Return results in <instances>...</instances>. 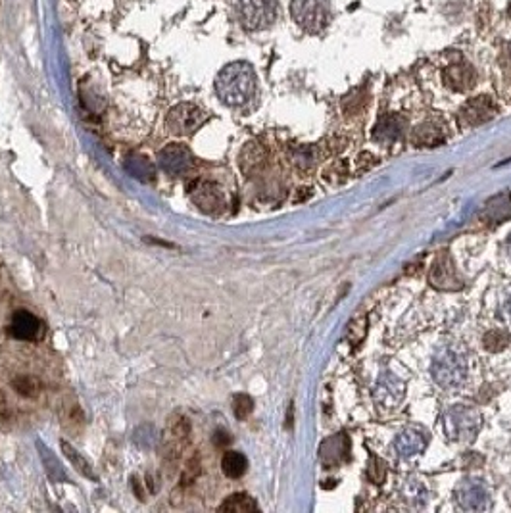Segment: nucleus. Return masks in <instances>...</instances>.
I'll return each instance as SVG.
<instances>
[{"instance_id": "obj_33", "label": "nucleus", "mask_w": 511, "mask_h": 513, "mask_svg": "<svg viewBox=\"0 0 511 513\" xmlns=\"http://www.w3.org/2000/svg\"><path fill=\"white\" fill-rule=\"evenodd\" d=\"M503 314H505V319L511 323V294L503 302Z\"/></svg>"}, {"instance_id": "obj_29", "label": "nucleus", "mask_w": 511, "mask_h": 513, "mask_svg": "<svg viewBox=\"0 0 511 513\" xmlns=\"http://www.w3.org/2000/svg\"><path fill=\"white\" fill-rule=\"evenodd\" d=\"M369 479L375 483V485H381L383 481H385L386 477V463L383 461V459H379V458H371V461H369Z\"/></svg>"}, {"instance_id": "obj_31", "label": "nucleus", "mask_w": 511, "mask_h": 513, "mask_svg": "<svg viewBox=\"0 0 511 513\" xmlns=\"http://www.w3.org/2000/svg\"><path fill=\"white\" fill-rule=\"evenodd\" d=\"M131 486H133L134 496H137L141 502H144V490H143V485H141V481H139L137 477H133L131 479Z\"/></svg>"}, {"instance_id": "obj_17", "label": "nucleus", "mask_w": 511, "mask_h": 513, "mask_svg": "<svg viewBox=\"0 0 511 513\" xmlns=\"http://www.w3.org/2000/svg\"><path fill=\"white\" fill-rule=\"evenodd\" d=\"M160 163L166 171H170L173 175H179L183 171L190 168L192 158L185 146L181 144H171L168 148H163L160 152Z\"/></svg>"}, {"instance_id": "obj_23", "label": "nucleus", "mask_w": 511, "mask_h": 513, "mask_svg": "<svg viewBox=\"0 0 511 513\" xmlns=\"http://www.w3.org/2000/svg\"><path fill=\"white\" fill-rule=\"evenodd\" d=\"M60 448L63 450V456H66V458L72 461V465H75V469L79 471L83 477L97 481V475H94V471H92V467H90L89 461L83 458V456H81L79 452L75 450V448H73L70 442L62 441V442H60Z\"/></svg>"}, {"instance_id": "obj_3", "label": "nucleus", "mask_w": 511, "mask_h": 513, "mask_svg": "<svg viewBox=\"0 0 511 513\" xmlns=\"http://www.w3.org/2000/svg\"><path fill=\"white\" fill-rule=\"evenodd\" d=\"M481 427H483V415L471 405H454L446 412V417H444V429L452 441L473 442Z\"/></svg>"}, {"instance_id": "obj_11", "label": "nucleus", "mask_w": 511, "mask_h": 513, "mask_svg": "<svg viewBox=\"0 0 511 513\" xmlns=\"http://www.w3.org/2000/svg\"><path fill=\"white\" fill-rule=\"evenodd\" d=\"M319 458H321L323 465L329 469L341 467L342 463H346L350 459V439L346 432H339L331 439L321 442L319 446Z\"/></svg>"}, {"instance_id": "obj_35", "label": "nucleus", "mask_w": 511, "mask_h": 513, "mask_svg": "<svg viewBox=\"0 0 511 513\" xmlns=\"http://www.w3.org/2000/svg\"><path fill=\"white\" fill-rule=\"evenodd\" d=\"M508 14H510V18H511V2H510V6H508Z\"/></svg>"}, {"instance_id": "obj_16", "label": "nucleus", "mask_w": 511, "mask_h": 513, "mask_svg": "<svg viewBox=\"0 0 511 513\" xmlns=\"http://www.w3.org/2000/svg\"><path fill=\"white\" fill-rule=\"evenodd\" d=\"M403 125H405V119L398 114L383 116L373 129V139L379 144H392L402 137Z\"/></svg>"}, {"instance_id": "obj_18", "label": "nucleus", "mask_w": 511, "mask_h": 513, "mask_svg": "<svg viewBox=\"0 0 511 513\" xmlns=\"http://www.w3.org/2000/svg\"><path fill=\"white\" fill-rule=\"evenodd\" d=\"M444 83L457 92L471 89L475 85V70L465 62L452 63L450 68L444 70Z\"/></svg>"}, {"instance_id": "obj_28", "label": "nucleus", "mask_w": 511, "mask_h": 513, "mask_svg": "<svg viewBox=\"0 0 511 513\" xmlns=\"http://www.w3.org/2000/svg\"><path fill=\"white\" fill-rule=\"evenodd\" d=\"M254 410V400L248 394H237L233 398V412L237 415V419H246Z\"/></svg>"}, {"instance_id": "obj_14", "label": "nucleus", "mask_w": 511, "mask_h": 513, "mask_svg": "<svg viewBox=\"0 0 511 513\" xmlns=\"http://www.w3.org/2000/svg\"><path fill=\"white\" fill-rule=\"evenodd\" d=\"M265 165H268V150L263 144L252 141L242 146L241 154H239V168L246 177H254L261 173Z\"/></svg>"}, {"instance_id": "obj_27", "label": "nucleus", "mask_w": 511, "mask_h": 513, "mask_svg": "<svg viewBox=\"0 0 511 513\" xmlns=\"http://www.w3.org/2000/svg\"><path fill=\"white\" fill-rule=\"evenodd\" d=\"M198 475H200V458H198V456H192V458H188L187 461H185V465H183L179 488H185V486L192 485L198 479Z\"/></svg>"}, {"instance_id": "obj_12", "label": "nucleus", "mask_w": 511, "mask_h": 513, "mask_svg": "<svg viewBox=\"0 0 511 513\" xmlns=\"http://www.w3.org/2000/svg\"><path fill=\"white\" fill-rule=\"evenodd\" d=\"M429 444V431L423 427H408L403 429L394 441V448L398 456L402 458H412L415 454H421Z\"/></svg>"}, {"instance_id": "obj_20", "label": "nucleus", "mask_w": 511, "mask_h": 513, "mask_svg": "<svg viewBox=\"0 0 511 513\" xmlns=\"http://www.w3.org/2000/svg\"><path fill=\"white\" fill-rule=\"evenodd\" d=\"M221 469L229 479H241L248 469V459L241 452H225L221 459Z\"/></svg>"}, {"instance_id": "obj_26", "label": "nucleus", "mask_w": 511, "mask_h": 513, "mask_svg": "<svg viewBox=\"0 0 511 513\" xmlns=\"http://www.w3.org/2000/svg\"><path fill=\"white\" fill-rule=\"evenodd\" d=\"M510 333L505 331V329H492V331H488V333L484 334L483 344L484 348L488 352H502L508 348V344H510Z\"/></svg>"}, {"instance_id": "obj_7", "label": "nucleus", "mask_w": 511, "mask_h": 513, "mask_svg": "<svg viewBox=\"0 0 511 513\" xmlns=\"http://www.w3.org/2000/svg\"><path fill=\"white\" fill-rule=\"evenodd\" d=\"M188 197L192 204L204 214H219L225 208V194L219 185L212 181H194L188 187Z\"/></svg>"}, {"instance_id": "obj_30", "label": "nucleus", "mask_w": 511, "mask_h": 513, "mask_svg": "<svg viewBox=\"0 0 511 513\" xmlns=\"http://www.w3.org/2000/svg\"><path fill=\"white\" fill-rule=\"evenodd\" d=\"M214 444L215 446H219V448H225V446H229L231 444V434L227 431H223V429H219V431H215L214 432Z\"/></svg>"}, {"instance_id": "obj_5", "label": "nucleus", "mask_w": 511, "mask_h": 513, "mask_svg": "<svg viewBox=\"0 0 511 513\" xmlns=\"http://www.w3.org/2000/svg\"><path fill=\"white\" fill-rule=\"evenodd\" d=\"M292 19L308 33H321L331 21L329 0H292Z\"/></svg>"}, {"instance_id": "obj_2", "label": "nucleus", "mask_w": 511, "mask_h": 513, "mask_svg": "<svg viewBox=\"0 0 511 513\" xmlns=\"http://www.w3.org/2000/svg\"><path fill=\"white\" fill-rule=\"evenodd\" d=\"M430 375L442 388H457L467 379V358L456 344H442L430 365Z\"/></svg>"}, {"instance_id": "obj_8", "label": "nucleus", "mask_w": 511, "mask_h": 513, "mask_svg": "<svg viewBox=\"0 0 511 513\" xmlns=\"http://www.w3.org/2000/svg\"><path fill=\"white\" fill-rule=\"evenodd\" d=\"M456 500L461 510L465 512H484L490 505V496L483 481L465 479L456 488Z\"/></svg>"}, {"instance_id": "obj_6", "label": "nucleus", "mask_w": 511, "mask_h": 513, "mask_svg": "<svg viewBox=\"0 0 511 513\" xmlns=\"http://www.w3.org/2000/svg\"><path fill=\"white\" fill-rule=\"evenodd\" d=\"M206 112L198 108L197 104L181 102V104H177V106H173L170 110L166 123H168V129H170L173 135L187 137L192 135L198 127L206 121Z\"/></svg>"}, {"instance_id": "obj_1", "label": "nucleus", "mask_w": 511, "mask_h": 513, "mask_svg": "<svg viewBox=\"0 0 511 513\" xmlns=\"http://www.w3.org/2000/svg\"><path fill=\"white\" fill-rule=\"evenodd\" d=\"M258 79L250 63L231 62L215 77V92L229 108H242L256 97Z\"/></svg>"}, {"instance_id": "obj_34", "label": "nucleus", "mask_w": 511, "mask_h": 513, "mask_svg": "<svg viewBox=\"0 0 511 513\" xmlns=\"http://www.w3.org/2000/svg\"><path fill=\"white\" fill-rule=\"evenodd\" d=\"M508 248H510V258H511V237H510V241H508Z\"/></svg>"}, {"instance_id": "obj_25", "label": "nucleus", "mask_w": 511, "mask_h": 513, "mask_svg": "<svg viewBox=\"0 0 511 513\" xmlns=\"http://www.w3.org/2000/svg\"><path fill=\"white\" fill-rule=\"evenodd\" d=\"M292 162L300 170H312L315 163L319 162V150H317V146H312V144L298 146L294 152H292Z\"/></svg>"}, {"instance_id": "obj_21", "label": "nucleus", "mask_w": 511, "mask_h": 513, "mask_svg": "<svg viewBox=\"0 0 511 513\" xmlns=\"http://www.w3.org/2000/svg\"><path fill=\"white\" fill-rule=\"evenodd\" d=\"M484 216L488 217L494 223H502L505 219L511 217V199L508 194H500L492 199L488 204H486V212Z\"/></svg>"}, {"instance_id": "obj_10", "label": "nucleus", "mask_w": 511, "mask_h": 513, "mask_svg": "<svg viewBox=\"0 0 511 513\" xmlns=\"http://www.w3.org/2000/svg\"><path fill=\"white\" fill-rule=\"evenodd\" d=\"M496 104L488 97H475L459 110V123L461 127H477L486 123L488 119L496 116Z\"/></svg>"}, {"instance_id": "obj_19", "label": "nucleus", "mask_w": 511, "mask_h": 513, "mask_svg": "<svg viewBox=\"0 0 511 513\" xmlns=\"http://www.w3.org/2000/svg\"><path fill=\"white\" fill-rule=\"evenodd\" d=\"M444 141H446L444 127L437 123V121H432V119L417 125L412 133V143L415 146H439Z\"/></svg>"}, {"instance_id": "obj_4", "label": "nucleus", "mask_w": 511, "mask_h": 513, "mask_svg": "<svg viewBox=\"0 0 511 513\" xmlns=\"http://www.w3.org/2000/svg\"><path fill=\"white\" fill-rule=\"evenodd\" d=\"M237 14L248 31L269 29L279 16L277 0H237Z\"/></svg>"}, {"instance_id": "obj_15", "label": "nucleus", "mask_w": 511, "mask_h": 513, "mask_svg": "<svg viewBox=\"0 0 511 513\" xmlns=\"http://www.w3.org/2000/svg\"><path fill=\"white\" fill-rule=\"evenodd\" d=\"M41 331V323L37 319L35 315L27 310H18L12 315V321H10L8 333L18 339V341H33L37 334Z\"/></svg>"}, {"instance_id": "obj_32", "label": "nucleus", "mask_w": 511, "mask_h": 513, "mask_svg": "<svg viewBox=\"0 0 511 513\" xmlns=\"http://www.w3.org/2000/svg\"><path fill=\"white\" fill-rule=\"evenodd\" d=\"M310 197H312V189H308V187H305V189H300V194L294 197V202H302V200L310 199Z\"/></svg>"}, {"instance_id": "obj_13", "label": "nucleus", "mask_w": 511, "mask_h": 513, "mask_svg": "<svg viewBox=\"0 0 511 513\" xmlns=\"http://www.w3.org/2000/svg\"><path fill=\"white\" fill-rule=\"evenodd\" d=\"M405 396V385L398 377H394L392 373H383V377L379 379L375 387V398L379 404L383 408L392 410L396 405L402 402V398Z\"/></svg>"}, {"instance_id": "obj_22", "label": "nucleus", "mask_w": 511, "mask_h": 513, "mask_svg": "<svg viewBox=\"0 0 511 513\" xmlns=\"http://www.w3.org/2000/svg\"><path fill=\"white\" fill-rule=\"evenodd\" d=\"M219 512H229V513H246V512H258L260 507L254 502V498H250L244 492H239V494L229 496L225 500L223 504L217 507Z\"/></svg>"}, {"instance_id": "obj_24", "label": "nucleus", "mask_w": 511, "mask_h": 513, "mask_svg": "<svg viewBox=\"0 0 511 513\" xmlns=\"http://www.w3.org/2000/svg\"><path fill=\"white\" fill-rule=\"evenodd\" d=\"M12 388L18 392L19 396L37 398L41 394V390H43V385L33 375H18V377L12 381Z\"/></svg>"}, {"instance_id": "obj_9", "label": "nucleus", "mask_w": 511, "mask_h": 513, "mask_svg": "<svg viewBox=\"0 0 511 513\" xmlns=\"http://www.w3.org/2000/svg\"><path fill=\"white\" fill-rule=\"evenodd\" d=\"M430 285L439 290H459L463 283L457 277V271L454 268V261L448 254L442 252L432 263V270L429 275Z\"/></svg>"}]
</instances>
